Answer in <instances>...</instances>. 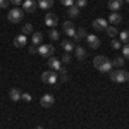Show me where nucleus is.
Instances as JSON below:
<instances>
[{
	"mask_svg": "<svg viewBox=\"0 0 129 129\" xmlns=\"http://www.w3.org/2000/svg\"><path fill=\"white\" fill-rule=\"evenodd\" d=\"M9 0H0V9H7V7H9Z\"/></svg>",
	"mask_w": 129,
	"mask_h": 129,
	"instance_id": "473e14b6",
	"label": "nucleus"
},
{
	"mask_svg": "<svg viewBox=\"0 0 129 129\" xmlns=\"http://www.w3.org/2000/svg\"><path fill=\"white\" fill-rule=\"evenodd\" d=\"M67 12H69L71 17H78V16H79V7H78V5H72V7H69Z\"/></svg>",
	"mask_w": 129,
	"mask_h": 129,
	"instance_id": "b1692460",
	"label": "nucleus"
},
{
	"mask_svg": "<svg viewBox=\"0 0 129 129\" xmlns=\"http://www.w3.org/2000/svg\"><path fill=\"white\" fill-rule=\"evenodd\" d=\"M110 81H114V83H127L129 81V72L126 69L110 71Z\"/></svg>",
	"mask_w": 129,
	"mask_h": 129,
	"instance_id": "f03ea898",
	"label": "nucleus"
},
{
	"mask_svg": "<svg viewBox=\"0 0 129 129\" xmlns=\"http://www.w3.org/2000/svg\"><path fill=\"white\" fill-rule=\"evenodd\" d=\"M93 64H95V67L100 71V72H110L112 71V60L109 57H105V55H96L95 60H93Z\"/></svg>",
	"mask_w": 129,
	"mask_h": 129,
	"instance_id": "f257e3e1",
	"label": "nucleus"
},
{
	"mask_svg": "<svg viewBox=\"0 0 129 129\" xmlns=\"http://www.w3.org/2000/svg\"><path fill=\"white\" fill-rule=\"evenodd\" d=\"M110 45H112V48H114V50H120V48H122V43L119 41V38H112Z\"/></svg>",
	"mask_w": 129,
	"mask_h": 129,
	"instance_id": "a878e982",
	"label": "nucleus"
},
{
	"mask_svg": "<svg viewBox=\"0 0 129 129\" xmlns=\"http://www.w3.org/2000/svg\"><path fill=\"white\" fill-rule=\"evenodd\" d=\"M74 2H76V0H60V4H62L64 7H72Z\"/></svg>",
	"mask_w": 129,
	"mask_h": 129,
	"instance_id": "7c9ffc66",
	"label": "nucleus"
},
{
	"mask_svg": "<svg viewBox=\"0 0 129 129\" xmlns=\"http://www.w3.org/2000/svg\"><path fill=\"white\" fill-rule=\"evenodd\" d=\"M38 53H40L41 57H45V59H50V57H53V53H55V47H53V45H43V43H41L40 47H38Z\"/></svg>",
	"mask_w": 129,
	"mask_h": 129,
	"instance_id": "39448f33",
	"label": "nucleus"
},
{
	"mask_svg": "<svg viewBox=\"0 0 129 129\" xmlns=\"http://www.w3.org/2000/svg\"><path fill=\"white\" fill-rule=\"evenodd\" d=\"M48 67H50V71L59 72V71L62 69V62H60L59 59H55V57H50L48 59Z\"/></svg>",
	"mask_w": 129,
	"mask_h": 129,
	"instance_id": "9b49d317",
	"label": "nucleus"
},
{
	"mask_svg": "<svg viewBox=\"0 0 129 129\" xmlns=\"http://www.w3.org/2000/svg\"><path fill=\"white\" fill-rule=\"evenodd\" d=\"M41 40H43V35L41 33H33V36H31V41H33V45H41Z\"/></svg>",
	"mask_w": 129,
	"mask_h": 129,
	"instance_id": "4be33fe9",
	"label": "nucleus"
},
{
	"mask_svg": "<svg viewBox=\"0 0 129 129\" xmlns=\"http://www.w3.org/2000/svg\"><path fill=\"white\" fill-rule=\"evenodd\" d=\"M86 43H88L89 48L96 50V48L100 47V43H102V41H100L98 36H95V35H88V36H86Z\"/></svg>",
	"mask_w": 129,
	"mask_h": 129,
	"instance_id": "1a4fd4ad",
	"label": "nucleus"
},
{
	"mask_svg": "<svg viewBox=\"0 0 129 129\" xmlns=\"http://www.w3.org/2000/svg\"><path fill=\"white\" fill-rule=\"evenodd\" d=\"M9 2H12V4H14V5H19V4H22V2H24V0H9Z\"/></svg>",
	"mask_w": 129,
	"mask_h": 129,
	"instance_id": "e433bc0d",
	"label": "nucleus"
},
{
	"mask_svg": "<svg viewBox=\"0 0 129 129\" xmlns=\"http://www.w3.org/2000/svg\"><path fill=\"white\" fill-rule=\"evenodd\" d=\"M36 129H43V127H41V126H38V127H36Z\"/></svg>",
	"mask_w": 129,
	"mask_h": 129,
	"instance_id": "4c0bfd02",
	"label": "nucleus"
},
{
	"mask_svg": "<svg viewBox=\"0 0 129 129\" xmlns=\"http://www.w3.org/2000/svg\"><path fill=\"white\" fill-rule=\"evenodd\" d=\"M112 66H117V67L120 69V66H124V59H122V57H117V59H114V60H112Z\"/></svg>",
	"mask_w": 129,
	"mask_h": 129,
	"instance_id": "c756f323",
	"label": "nucleus"
},
{
	"mask_svg": "<svg viewBox=\"0 0 129 129\" xmlns=\"http://www.w3.org/2000/svg\"><path fill=\"white\" fill-rule=\"evenodd\" d=\"M26 43H28V36L22 35V33H21L19 36L14 38V47H16V48H22V47H26Z\"/></svg>",
	"mask_w": 129,
	"mask_h": 129,
	"instance_id": "f8f14e48",
	"label": "nucleus"
},
{
	"mask_svg": "<svg viewBox=\"0 0 129 129\" xmlns=\"http://www.w3.org/2000/svg\"><path fill=\"white\" fill-rule=\"evenodd\" d=\"M107 21H109L110 24H119L120 21H122V16H120L119 12H112V14H110V17Z\"/></svg>",
	"mask_w": 129,
	"mask_h": 129,
	"instance_id": "dca6fc26",
	"label": "nucleus"
},
{
	"mask_svg": "<svg viewBox=\"0 0 129 129\" xmlns=\"http://www.w3.org/2000/svg\"><path fill=\"white\" fill-rule=\"evenodd\" d=\"M21 98L24 100V102H31V95L29 93H21Z\"/></svg>",
	"mask_w": 129,
	"mask_h": 129,
	"instance_id": "72a5a7b5",
	"label": "nucleus"
},
{
	"mask_svg": "<svg viewBox=\"0 0 129 129\" xmlns=\"http://www.w3.org/2000/svg\"><path fill=\"white\" fill-rule=\"evenodd\" d=\"M122 4H124V0H109V9L117 12V10H120Z\"/></svg>",
	"mask_w": 129,
	"mask_h": 129,
	"instance_id": "2eb2a0df",
	"label": "nucleus"
},
{
	"mask_svg": "<svg viewBox=\"0 0 129 129\" xmlns=\"http://www.w3.org/2000/svg\"><path fill=\"white\" fill-rule=\"evenodd\" d=\"M28 52H29V53H38V48H36V45H31L29 48H28Z\"/></svg>",
	"mask_w": 129,
	"mask_h": 129,
	"instance_id": "f704fd0d",
	"label": "nucleus"
},
{
	"mask_svg": "<svg viewBox=\"0 0 129 129\" xmlns=\"http://www.w3.org/2000/svg\"><path fill=\"white\" fill-rule=\"evenodd\" d=\"M45 24H47V26H48L50 29H52V28H55V26L59 24V17H57L55 14H52V12H48V14L45 16Z\"/></svg>",
	"mask_w": 129,
	"mask_h": 129,
	"instance_id": "0eeeda50",
	"label": "nucleus"
},
{
	"mask_svg": "<svg viewBox=\"0 0 129 129\" xmlns=\"http://www.w3.org/2000/svg\"><path fill=\"white\" fill-rule=\"evenodd\" d=\"M124 2H127V4H129V0H124Z\"/></svg>",
	"mask_w": 129,
	"mask_h": 129,
	"instance_id": "58836bf2",
	"label": "nucleus"
},
{
	"mask_svg": "<svg viewBox=\"0 0 129 129\" xmlns=\"http://www.w3.org/2000/svg\"><path fill=\"white\" fill-rule=\"evenodd\" d=\"M36 4H38L43 10H48V9H52V5H53V0H38Z\"/></svg>",
	"mask_w": 129,
	"mask_h": 129,
	"instance_id": "aec40b11",
	"label": "nucleus"
},
{
	"mask_svg": "<svg viewBox=\"0 0 129 129\" xmlns=\"http://www.w3.org/2000/svg\"><path fill=\"white\" fill-rule=\"evenodd\" d=\"M36 7H38V4L35 0H24L22 2V10H26V12H35Z\"/></svg>",
	"mask_w": 129,
	"mask_h": 129,
	"instance_id": "ddd939ff",
	"label": "nucleus"
},
{
	"mask_svg": "<svg viewBox=\"0 0 129 129\" xmlns=\"http://www.w3.org/2000/svg\"><path fill=\"white\" fill-rule=\"evenodd\" d=\"M74 55H76V59L83 60L86 57V50L83 48V47H74Z\"/></svg>",
	"mask_w": 129,
	"mask_h": 129,
	"instance_id": "a211bd4d",
	"label": "nucleus"
},
{
	"mask_svg": "<svg viewBox=\"0 0 129 129\" xmlns=\"http://www.w3.org/2000/svg\"><path fill=\"white\" fill-rule=\"evenodd\" d=\"M9 96H10V100H12V102H17V100H21V89L12 88V89L9 91Z\"/></svg>",
	"mask_w": 129,
	"mask_h": 129,
	"instance_id": "6ab92c4d",
	"label": "nucleus"
},
{
	"mask_svg": "<svg viewBox=\"0 0 129 129\" xmlns=\"http://www.w3.org/2000/svg\"><path fill=\"white\" fill-rule=\"evenodd\" d=\"M120 50H122V59L129 60V43H126V45H124Z\"/></svg>",
	"mask_w": 129,
	"mask_h": 129,
	"instance_id": "c85d7f7f",
	"label": "nucleus"
},
{
	"mask_svg": "<svg viewBox=\"0 0 129 129\" xmlns=\"http://www.w3.org/2000/svg\"><path fill=\"white\" fill-rule=\"evenodd\" d=\"M71 53L69 52H64V55H62V59H60V62H62V66H67V64H71Z\"/></svg>",
	"mask_w": 129,
	"mask_h": 129,
	"instance_id": "393cba45",
	"label": "nucleus"
},
{
	"mask_svg": "<svg viewBox=\"0 0 129 129\" xmlns=\"http://www.w3.org/2000/svg\"><path fill=\"white\" fill-rule=\"evenodd\" d=\"M57 81H59V76H57L55 71H45V72H41V83H45V84H55Z\"/></svg>",
	"mask_w": 129,
	"mask_h": 129,
	"instance_id": "7ed1b4c3",
	"label": "nucleus"
},
{
	"mask_svg": "<svg viewBox=\"0 0 129 129\" xmlns=\"http://www.w3.org/2000/svg\"><path fill=\"white\" fill-rule=\"evenodd\" d=\"M105 33L109 35V38H115V36H119V31H117V28H115V26H107Z\"/></svg>",
	"mask_w": 129,
	"mask_h": 129,
	"instance_id": "412c9836",
	"label": "nucleus"
},
{
	"mask_svg": "<svg viewBox=\"0 0 129 129\" xmlns=\"http://www.w3.org/2000/svg\"><path fill=\"white\" fill-rule=\"evenodd\" d=\"M31 33H33V24H29V22L24 24V26H22V35L28 36V35H31Z\"/></svg>",
	"mask_w": 129,
	"mask_h": 129,
	"instance_id": "bb28decb",
	"label": "nucleus"
},
{
	"mask_svg": "<svg viewBox=\"0 0 129 129\" xmlns=\"http://www.w3.org/2000/svg\"><path fill=\"white\" fill-rule=\"evenodd\" d=\"M60 47H62V50H64V52H74V45H72V41L71 40H64L62 41V43H60Z\"/></svg>",
	"mask_w": 129,
	"mask_h": 129,
	"instance_id": "f3484780",
	"label": "nucleus"
},
{
	"mask_svg": "<svg viewBox=\"0 0 129 129\" xmlns=\"http://www.w3.org/2000/svg\"><path fill=\"white\" fill-rule=\"evenodd\" d=\"M62 29H64V33H66L69 38H74V35H76V28H74V24H72V22L66 21V22L62 24Z\"/></svg>",
	"mask_w": 129,
	"mask_h": 129,
	"instance_id": "9d476101",
	"label": "nucleus"
},
{
	"mask_svg": "<svg viewBox=\"0 0 129 129\" xmlns=\"http://www.w3.org/2000/svg\"><path fill=\"white\" fill-rule=\"evenodd\" d=\"M86 36H88V31L84 29V28H79V29H76V35H74V41H78V43H79L81 40H86Z\"/></svg>",
	"mask_w": 129,
	"mask_h": 129,
	"instance_id": "4468645a",
	"label": "nucleus"
},
{
	"mask_svg": "<svg viewBox=\"0 0 129 129\" xmlns=\"http://www.w3.org/2000/svg\"><path fill=\"white\" fill-rule=\"evenodd\" d=\"M107 26H109V21L103 19V17H98V19L93 21V28H95L96 31H105Z\"/></svg>",
	"mask_w": 129,
	"mask_h": 129,
	"instance_id": "6e6552de",
	"label": "nucleus"
},
{
	"mask_svg": "<svg viewBox=\"0 0 129 129\" xmlns=\"http://www.w3.org/2000/svg\"><path fill=\"white\" fill-rule=\"evenodd\" d=\"M119 41L120 43H129V31H120L119 33Z\"/></svg>",
	"mask_w": 129,
	"mask_h": 129,
	"instance_id": "5701e85b",
	"label": "nucleus"
},
{
	"mask_svg": "<svg viewBox=\"0 0 129 129\" xmlns=\"http://www.w3.org/2000/svg\"><path fill=\"white\" fill-rule=\"evenodd\" d=\"M53 103H55V96L52 95V93H47V95H43L40 100V105L43 109H50V107H53Z\"/></svg>",
	"mask_w": 129,
	"mask_h": 129,
	"instance_id": "423d86ee",
	"label": "nucleus"
},
{
	"mask_svg": "<svg viewBox=\"0 0 129 129\" xmlns=\"http://www.w3.org/2000/svg\"><path fill=\"white\" fill-rule=\"evenodd\" d=\"M74 5H78V7H86V5H88V0H76V2H74Z\"/></svg>",
	"mask_w": 129,
	"mask_h": 129,
	"instance_id": "2f4dec72",
	"label": "nucleus"
},
{
	"mask_svg": "<svg viewBox=\"0 0 129 129\" xmlns=\"http://www.w3.org/2000/svg\"><path fill=\"white\" fill-rule=\"evenodd\" d=\"M22 16H24V10L19 9V7H14L12 10H9V14H7V19L10 21V22H21L22 21Z\"/></svg>",
	"mask_w": 129,
	"mask_h": 129,
	"instance_id": "20e7f679",
	"label": "nucleus"
},
{
	"mask_svg": "<svg viewBox=\"0 0 129 129\" xmlns=\"http://www.w3.org/2000/svg\"><path fill=\"white\" fill-rule=\"evenodd\" d=\"M48 38L50 40H59V31L55 29V28H52V29L48 31Z\"/></svg>",
	"mask_w": 129,
	"mask_h": 129,
	"instance_id": "cd10ccee",
	"label": "nucleus"
},
{
	"mask_svg": "<svg viewBox=\"0 0 129 129\" xmlns=\"http://www.w3.org/2000/svg\"><path fill=\"white\" fill-rule=\"evenodd\" d=\"M60 83H66V81H67V72H66V74H60Z\"/></svg>",
	"mask_w": 129,
	"mask_h": 129,
	"instance_id": "c9c22d12",
	"label": "nucleus"
}]
</instances>
